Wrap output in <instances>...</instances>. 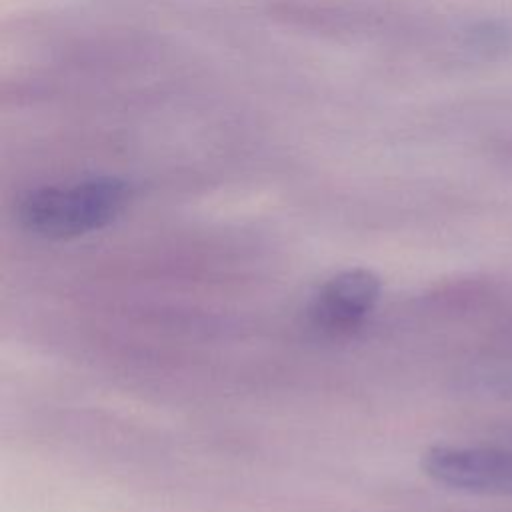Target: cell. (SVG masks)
Returning <instances> with one entry per match:
<instances>
[{"mask_svg":"<svg viewBox=\"0 0 512 512\" xmlns=\"http://www.w3.org/2000/svg\"><path fill=\"white\" fill-rule=\"evenodd\" d=\"M128 200L130 188L124 180L98 176L26 192L18 202L16 218L34 236L68 240L112 224Z\"/></svg>","mask_w":512,"mask_h":512,"instance_id":"cell-1","label":"cell"},{"mask_svg":"<svg viewBox=\"0 0 512 512\" xmlns=\"http://www.w3.org/2000/svg\"><path fill=\"white\" fill-rule=\"evenodd\" d=\"M382 282L368 268H346L322 282L306 306V318L322 334L342 336L360 328L374 312Z\"/></svg>","mask_w":512,"mask_h":512,"instance_id":"cell-2","label":"cell"},{"mask_svg":"<svg viewBox=\"0 0 512 512\" xmlns=\"http://www.w3.org/2000/svg\"><path fill=\"white\" fill-rule=\"evenodd\" d=\"M422 470L450 488L512 494L510 448L432 446L422 456Z\"/></svg>","mask_w":512,"mask_h":512,"instance_id":"cell-3","label":"cell"}]
</instances>
